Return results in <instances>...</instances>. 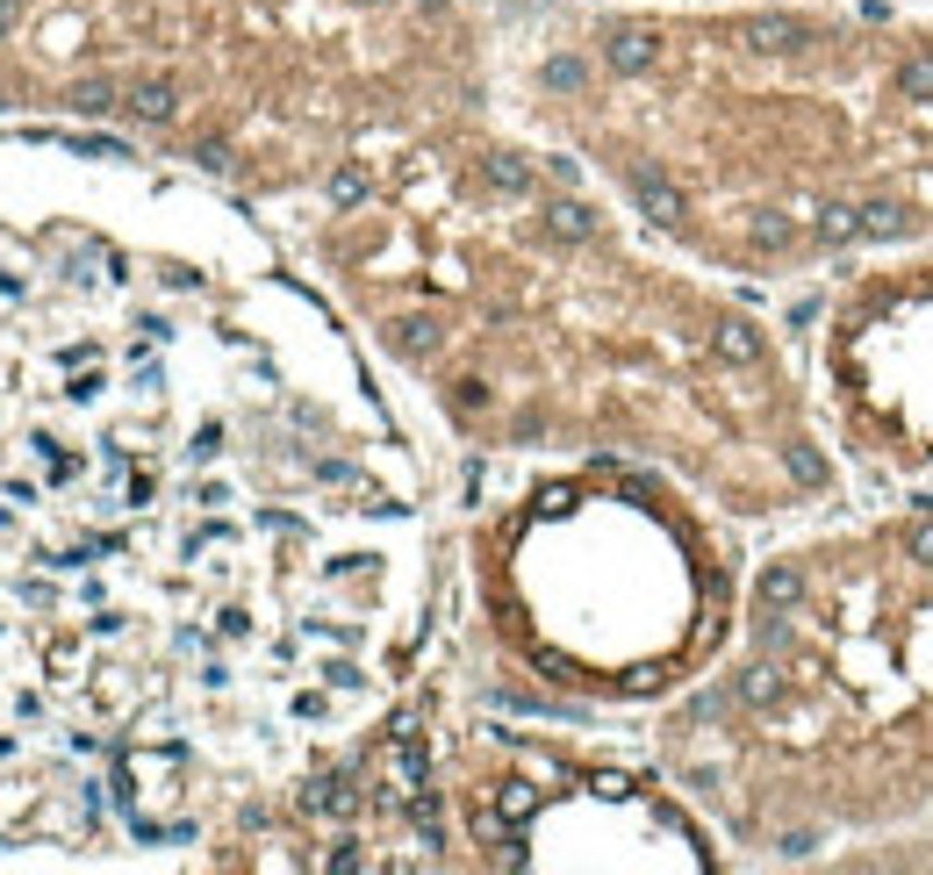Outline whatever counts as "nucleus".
<instances>
[{
    "instance_id": "1",
    "label": "nucleus",
    "mask_w": 933,
    "mask_h": 875,
    "mask_svg": "<svg viewBox=\"0 0 933 875\" xmlns=\"http://www.w3.org/2000/svg\"><path fill=\"white\" fill-rule=\"evenodd\" d=\"M898 94L905 101H933V51H919V58L898 65Z\"/></svg>"
},
{
    "instance_id": "2",
    "label": "nucleus",
    "mask_w": 933,
    "mask_h": 875,
    "mask_svg": "<svg viewBox=\"0 0 933 875\" xmlns=\"http://www.w3.org/2000/svg\"><path fill=\"white\" fill-rule=\"evenodd\" d=\"M646 58H654V44H646V29H618V36H610V65H618V72H640Z\"/></svg>"
},
{
    "instance_id": "3",
    "label": "nucleus",
    "mask_w": 933,
    "mask_h": 875,
    "mask_svg": "<svg viewBox=\"0 0 933 875\" xmlns=\"http://www.w3.org/2000/svg\"><path fill=\"white\" fill-rule=\"evenodd\" d=\"M130 108H137V116H152V122H166V116H173V86H158V80L137 86V94H130Z\"/></svg>"
},
{
    "instance_id": "4",
    "label": "nucleus",
    "mask_w": 933,
    "mask_h": 875,
    "mask_svg": "<svg viewBox=\"0 0 933 875\" xmlns=\"http://www.w3.org/2000/svg\"><path fill=\"white\" fill-rule=\"evenodd\" d=\"M718 344H726V360H761V344H754V330H747V324H726V338H718Z\"/></svg>"
},
{
    "instance_id": "5",
    "label": "nucleus",
    "mask_w": 933,
    "mask_h": 875,
    "mask_svg": "<svg viewBox=\"0 0 933 875\" xmlns=\"http://www.w3.org/2000/svg\"><path fill=\"white\" fill-rule=\"evenodd\" d=\"M640 202L654 208V216H675V208H682V202H675V187H661V180H640Z\"/></svg>"
},
{
    "instance_id": "6",
    "label": "nucleus",
    "mask_w": 933,
    "mask_h": 875,
    "mask_svg": "<svg viewBox=\"0 0 933 875\" xmlns=\"http://www.w3.org/2000/svg\"><path fill=\"white\" fill-rule=\"evenodd\" d=\"M554 223H560V238H589V208L560 202V208H554Z\"/></svg>"
},
{
    "instance_id": "7",
    "label": "nucleus",
    "mask_w": 933,
    "mask_h": 875,
    "mask_svg": "<svg viewBox=\"0 0 933 875\" xmlns=\"http://www.w3.org/2000/svg\"><path fill=\"white\" fill-rule=\"evenodd\" d=\"M768 596H776V603H797V596H804V582H797L790 567H783V574H768Z\"/></svg>"
},
{
    "instance_id": "8",
    "label": "nucleus",
    "mask_w": 933,
    "mask_h": 875,
    "mask_svg": "<svg viewBox=\"0 0 933 875\" xmlns=\"http://www.w3.org/2000/svg\"><path fill=\"white\" fill-rule=\"evenodd\" d=\"M862 230H876V238H883V230H898V208H890V202H876V208L862 216Z\"/></svg>"
},
{
    "instance_id": "9",
    "label": "nucleus",
    "mask_w": 933,
    "mask_h": 875,
    "mask_svg": "<svg viewBox=\"0 0 933 875\" xmlns=\"http://www.w3.org/2000/svg\"><path fill=\"white\" fill-rule=\"evenodd\" d=\"M790 466H797V481H826V466H819V452H790Z\"/></svg>"
},
{
    "instance_id": "10",
    "label": "nucleus",
    "mask_w": 933,
    "mask_h": 875,
    "mask_svg": "<svg viewBox=\"0 0 933 875\" xmlns=\"http://www.w3.org/2000/svg\"><path fill=\"white\" fill-rule=\"evenodd\" d=\"M905 552H912V560H933V524H919V532L905 538Z\"/></svg>"
},
{
    "instance_id": "11",
    "label": "nucleus",
    "mask_w": 933,
    "mask_h": 875,
    "mask_svg": "<svg viewBox=\"0 0 933 875\" xmlns=\"http://www.w3.org/2000/svg\"><path fill=\"white\" fill-rule=\"evenodd\" d=\"M496 187H510V194H518V187H524V166H510V158H496Z\"/></svg>"
},
{
    "instance_id": "12",
    "label": "nucleus",
    "mask_w": 933,
    "mask_h": 875,
    "mask_svg": "<svg viewBox=\"0 0 933 875\" xmlns=\"http://www.w3.org/2000/svg\"><path fill=\"white\" fill-rule=\"evenodd\" d=\"M0 29H8V8H0Z\"/></svg>"
},
{
    "instance_id": "13",
    "label": "nucleus",
    "mask_w": 933,
    "mask_h": 875,
    "mask_svg": "<svg viewBox=\"0 0 933 875\" xmlns=\"http://www.w3.org/2000/svg\"><path fill=\"white\" fill-rule=\"evenodd\" d=\"M0 8H15V0H0Z\"/></svg>"
}]
</instances>
